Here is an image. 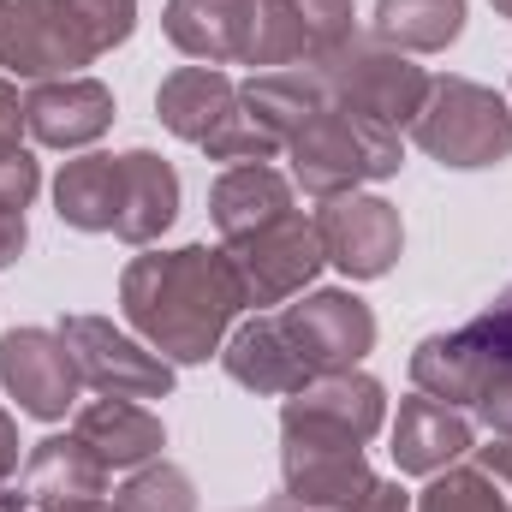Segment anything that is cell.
Returning <instances> with one entry per match:
<instances>
[{"instance_id":"obj_33","label":"cell","mask_w":512,"mask_h":512,"mask_svg":"<svg viewBox=\"0 0 512 512\" xmlns=\"http://www.w3.org/2000/svg\"><path fill=\"white\" fill-rule=\"evenodd\" d=\"M12 477H18V423L0 411V512L30 507V501H24V483L12 489Z\"/></svg>"},{"instance_id":"obj_39","label":"cell","mask_w":512,"mask_h":512,"mask_svg":"<svg viewBox=\"0 0 512 512\" xmlns=\"http://www.w3.org/2000/svg\"><path fill=\"white\" fill-rule=\"evenodd\" d=\"M90 512H114V507H90Z\"/></svg>"},{"instance_id":"obj_7","label":"cell","mask_w":512,"mask_h":512,"mask_svg":"<svg viewBox=\"0 0 512 512\" xmlns=\"http://www.w3.org/2000/svg\"><path fill=\"white\" fill-rule=\"evenodd\" d=\"M370 483L376 471L358 441L280 423V501H292L298 512H346Z\"/></svg>"},{"instance_id":"obj_13","label":"cell","mask_w":512,"mask_h":512,"mask_svg":"<svg viewBox=\"0 0 512 512\" xmlns=\"http://www.w3.org/2000/svg\"><path fill=\"white\" fill-rule=\"evenodd\" d=\"M108 465L78 435H48L24 459V501L36 512H90L108 507Z\"/></svg>"},{"instance_id":"obj_6","label":"cell","mask_w":512,"mask_h":512,"mask_svg":"<svg viewBox=\"0 0 512 512\" xmlns=\"http://www.w3.org/2000/svg\"><path fill=\"white\" fill-rule=\"evenodd\" d=\"M60 340L78 364V382L96 387L102 399H167L173 393V364L143 346L137 334L114 328L108 316H66Z\"/></svg>"},{"instance_id":"obj_2","label":"cell","mask_w":512,"mask_h":512,"mask_svg":"<svg viewBox=\"0 0 512 512\" xmlns=\"http://www.w3.org/2000/svg\"><path fill=\"white\" fill-rule=\"evenodd\" d=\"M286 161H292V179L310 197H340V191H358L370 179H393L405 149H399V126L352 114V108L334 102L328 114H316L286 143Z\"/></svg>"},{"instance_id":"obj_25","label":"cell","mask_w":512,"mask_h":512,"mask_svg":"<svg viewBox=\"0 0 512 512\" xmlns=\"http://www.w3.org/2000/svg\"><path fill=\"white\" fill-rule=\"evenodd\" d=\"M376 36L399 54H441L465 36V0H376Z\"/></svg>"},{"instance_id":"obj_5","label":"cell","mask_w":512,"mask_h":512,"mask_svg":"<svg viewBox=\"0 0 512 512\" xmlns=\"http://www.w3.org/2000/svg\"><path fill=\"white\" fill-rule=\"evenodd\" d=\"M280 334L292 340L310 376H334V370H358L376 352V310L352 286H322V292H298L280 310Z\"/></svg>"},{"instance_id":"obj_8","label":"cell","mask_w":512,"mask_h":512,"mask_svg":"<svg viewBox=\"0 0 512 512\" xmlns=\"http://www.w3.org/2000/svg\"><path fill=\"white\" fill-rule=\"evenodd\" d=\"M227 256H233L251 304H292L298 292H310V280L328 262L316 221L298 215V209H286L280 221H268V227H256L245 239H233Z\"/></svg>"},{"instance_id":"obj_36","label":"cell","mask_w":512,"mask_h":512,"mask_svg":"<svg viewBox=\"0 0 512 512\" xmlns=\"http://www.w3.org/2000/svg\"><path fill=\"white\" fill-rule=\"evenodd\" d=\"M24 215H12V209H0V268H12L18 262V251H24Z\"/></svg>"},{"instance_id":"obj_22","label":"cell","mask_w":512,"mask_h":512,"mask_svg":"<svg viewBox=\"0 0 512 512\" xmlns=\"http://www.w3.org/2000/svg\"><path fill=\"white\" fill-rule=\"evenodd\" d=\"M221 364H227V376L239 387H251V393H280V399L310 382V370L298 364L292 340L280 334V316H251V322H239V328L227 334V346H221Z\"/></svg>"},{"instance_id":"obj_28","label":"cell","mask_w":512,"mask_h":512,"mask_svg":"<svg viewBox=\"0 0 512 512\" xmlns=\"http://www.w3.org/2000/svg\"><path fill=\"white\" fill-rule=\"evenodd\" d=\"M114 512H197V489L179 465L149 459L114 489Z\"/></svg>"},{"instance_id":"obj_32","label":"cell","mask_w":512,"mask_h":512,"mask_svg":"<svg viewBox=\"0 0 512 512\" xmlns=\"http://www.w3.org/2000/svg\"><path fill=\"white\" fill-rule=\"evenodd\" d=\"M42 191V161L30 149H0V209L24 215Z\"/></svg>"},{"instance_id":"obj_37","label":"cell","mask_w":512,"mask_h":512,"mask_svg":"<svg viewBox=\"0 0 512 512\" xmlns=\"http://www.w3.org/2000/svg\"><path fill=\"white\" fill-rule=\"evenodd\" d=\"M251 512H298L292 501H262V507H251Z\"/></svg>"},{"instance_id":"obj_15","label":"cell","mask_w":512,"mask_h":512,"mask_svg":"<svg viewBox=\"0 0 512 512\" xmlns=\"http://www.w3.org/2000/svg\"><path fill=\"white\" fill-rule=\"evenodd\" d=\"M471 447H477V429H471V417L459 405L429 399V393L399 399V417H393V465L405 477H435V471L459 465Z\"/></svg>"},{"instance_id":"obj_30","label":"cell","mask_w":512,"mask_h":512,"mask_svg":"<svg viewBox=\"0 0 512 512\" xmlns=\"http://www.w3.org/2000/svg\"><path fill=\"white\" fill-rule=\"evenodd\" d=\"M465 340H471V352L483 358V370H489V382L501 376V370H512V286L477 316V322H465L459 328Z\"/></svg>"},{"instance_id":"obj_19","label":"cell","mask_w":512,"mask_h":512,"mask_svg":"<svg viewBox=\"0 0 512 512\" xmlns=\"http://www.w3.org/2000/svg\"><path fill=\"white\" fill-rule=\"evenodd\" d=\"M179 221V173L155 149H126L120 155V215L114 239L126 245H155Z\"/></svg>"},{"instance_id":"obj_14","label":"cell","mask_w":512,"mask_h":512,"mask_svg":"<svg viewBox=\"0 0 512 512\" xmlns=\"http://www.w3.org/2000/svg\"><path fill=\"white\" fill-rule=\"evenodd\" d=\"M114 90L102 78H54L24 96V131L42 149H84L114 126Z\"/></svg>"},{"instance_id":"obj_4","label":"cell","mask_w":512,"mask_h":512,"mask_svg":"<svg viewBox=\"0 0 512 512\" xmlns=\"http://www.w3.org/2000/svg\"><path fill=\"white\" fill-rule=\"evenodd\" d=\"M310 66H322V78H328V90H334L340 108L370 114V120H387V126H411L417 108H423V96H429V72L411 66V54L387 48L376 30H370V36L352 30L340 48H328V54L310 60Z\"/></svg>"},{"instance_id":"obj_31","label":"cell","mask_w":512,"mask_h":512,"mask_svg":"<svg viewBox=\"0 0 512 512\" xmlns=\"http://www.w3.org/2000/svg\"><path fill=\"white\" fill-rule=\"evenodd\" d=\"M280 149H286V143L262 126V120H251L245 108H239L227 126L215 131L209 143H203V155H209V161H233V167H239V161H274Z\"/></svg>"},{"instance_id":"obj_12","label":"cell","mask_w":512,"mask_h":512,"mask_svg":"<svg viewBox=\"0 0 512 512\" xmlns=\"http://www.w3.org/2000/svg\"><path fill=\"white\" fill-rule=\"evenodd\" d=\"M280 423H292V429H322V435H340V441L370 447L376 429L387 423V393H382V382L364 376V370L310 376L298 393H286Z\"/></svg>"},{"instance_id":"obj_29","label":"cell","mask_w":512,"mask_h":512,"mask_svg":"<svg viewBox=\"0 0 512 512\" xmlns=\"http://www.w3.org/2000/svg\"><path fill=\"white\" fill-rule=\"evenodd\" d=\"M60 12L78 30V42L90 48V60L114 54L120 42H131V30H137V0H60Z\"/></svg>"},{"instance_id":"obj_20","label":"cell","mask_w":512,"mask_h":512,"mask_svg":"<svg viewBox=\"0 0 512 512\" xmlns=\"http://www.w3.org/2000/svg\"><path fill=\"white\" fill-rule=\"evenodd\" d=\"M239 102H245V114L262 120L280 143H292V137L310 126L316 114H328V108H334V90H328L322 66H310V60H304V66L251 72V78L239 84Z\"/></svg>"},{"instance_id":"obj_18","label":"cell","mask_w":512,"mask_h":512,"mask_svg":"<svg viewBox=\"0 0 512 512\" xmlns=\"http://www.w3.org/2000/svg\"><path fill=\"white\" fill-rule=\"evenodd\" d=\"M239 108H245V102H239V84H233L221 66H179V72H167L161 90H155L161 126L173 131V137H185V143H197V149L227 126Z\"/></svg>"},{"instance_id":"obj_1","label":"cell","mask_w":512,"mask_h":512,"mask_svg":"<svg viewBox=\"0 0 512 512\" xmlns=\"http://www.w3.org/2000/svg\"><path fill=\"white\" fill-rule=\"evenodd\" d=\"M245 280L233 268L227 245H179V251L131 256L120 274V310L137 328L143 346H155L167 364H209L239 310H245Z\"/></svg>"},{"instance_id":"obj_23","label":"cell","mask_w":512,"mask_h":512,"mask_svg":"<svg viewBox=\"0 0 512 512\" xmlns=\"http://www.w3.org/2000/svg\"><path fill=\"white\" fill-rule=\"evenodd\" d=\"M54 215L78 233H114L120 215V155H78L54 179Z\"/></svg>"},{"instance_id":"obj_10","label":"cell","mask_w":512,"mask_h":512,"mask_svg":"<svg viewBox=\"0 0 512 512\" xmlns=\"http://www.w3.org/2000/svg\"><path fill=\"white\" fill-rule=\"evenodd\" d=\"M0 387L18 399L24 417L60 423L78 405V364L60 340V328H6L0 334Z\"/></svg>"},{"instance_id":"obj_35","label":"cell","mask_w":512,"mask_h":512,"mask_svg":"<svg viewBox=\"0 0 512 512\" xmlns=\"http://www.w3.org/2000/svg\"><path fill=\"white\" fill-rule=\"evenodd\" d=\"M18 137H24V96L0 78V149H24Z\"/></svg>"},{"instance_id":"obj_9","label":"cell","mask_w":512,"mask_h":512,"mask_svg":"<svg viewBox=\"0 0 512 512\" xmlns=\"http://www.w3.org/2000/svg\"><path fill=\"white\" fill-rule=\"evenodd\" d=\"M316 233H322V251L328 262L346 274V280H382L387 268L405 251V221L387 197H364V191H340V197H322L316 209Z\"/></svg>"},{"instance_id":"obj_27","label":"cell","mask_w":512,"mask_h":512,"mask_svg":"<svg viewBox=\"0 0 512 512\" xmlns=\"http://www.w3.org/2000/svg\"><path fill=\"white\" fill-rule=\"evenodd\" d=\"M411 512H512V495L465 453L459 465H447V471L429 477V489L417 495Z\"/></svg>"},{"instance_id":"obj_38","label":"cell","mask_w":512,"mask_h":512,"mask_svg":"<svg viewBox=\"0 0 512 512\" xmlns=\"http://www.w3.org/2000/svg\"><path fill=\"white\" fill-rule=\"evenodd\" d=\"M495 12H501V18H512V0H495Z\"/></svg>"},{"instance_id":"obj_34","label":"cell","mask_w":512,"mask_h":512,"mask_svg":"<svg viewBox=\"0 0 512 512\" xmlns=\"http://www.w3.org/2000/svg\"><path fill=\"white\" fill-rule=\"evenodd\" d=\"M346 512H411V495H405L399 483H382V477H376Z\"/></svg>"},{"instance_id":"obj_3","label":"cell","mask_w":512,"mask_h":512,"mask_svg":"<svg viewBox=\"0 0 512 512\" xmlns=\"http://www.w3.org/2000/svg\"><path fill=\"white\" fill-rule=\"evenodd\" d=\"M405 131L429 161L477 173L512 155V102L477 78H429V96Z\"/></svg>"},{"instance_id":"obj_16","label":"cell","mask_w":512,"mask_h":512,"mask_svg":"<svg viewBox=\"0 0 512 512\" xmlns=\"http://www.w3.org/2000/svg\"><path fill=\"white\" fill-rule=\"evenodd\" d=\"M161 30L197 66H245L256 30V0H167Z\"/></svg>"},{"instance_id":"obj_17","label":"cell","mask_w":512,"mask_h":512,"mask_svg":"<svg viewBox=\"0 0 512 512\" xmlns=\"http://www.w3.org/2000/svg\"><path fill=\"white\" fill-rule=\"evenodd\" d=\"M72 435L108 471H137V465L161 459V447H167V429L143 399H90V405H78Z\"/></svg>"},{"instance_id":"obj_26","label":"cell","mask_w":512,"mask_h":512,"mask_svg":"<svg viewBox=\"0 0 512 512\" xmlns=\"http://www.w3.org/2000/svg\"><path fill=\"white\" fill-rule=\"evenodd\" d=\"M316 60V30H310V6L304 0H256V30H251V60L256 72L274 66H304Z\"/></svg>"},{"instance_id":"obj_21","label":"cell","mask_w":512,"mask_h":512,"mask_svg":"<svg viewBox=\"0 0 512 512\" xmlns=\"http://www.w3.org/2000/svg\"><path fill=\"white\" fill-rule=\"evenodd\" d=\"M286 209H292V179L274 173L268 161H239L209 185V221L221 227L227 245L268 227V221H280Z\"/></svg>"},{"instance_id":"obj_11","label":"cell","mask_w":512,"mask_h":512,"mask_svg":"<svg viewBox=\"0 0 512 512\" xmlns=\"http://www.w3.org/2000/svg\"><path fill=\"white\" fill-rule=\"evenodd\" d=\"M78 66H90V48L66 24L60 0H0V72L54 84L78 78Z\"/></svg>"},{"instance_id":"obj_24","label":"cell","mask_w":512,"mask_h":512,"mask_svg":"<svg viewBox=\"0 0 512 512\" xmlns=\"http://www.w3.org/2000/svg\"><path fill=\"white\" fill-rule=\"evenodd\" d=\"M411 382H417V393L447 399V405L465 411V405L483 399L489 370H483V358L471 352V340L453 328V334H429V340H417V352H411Z\"/></svg>"}]
</instances>
